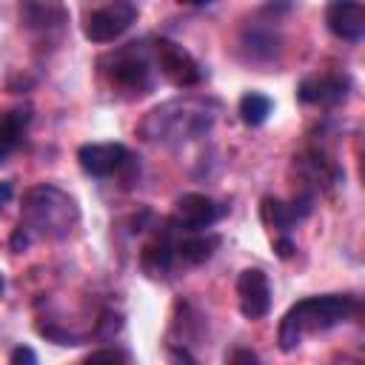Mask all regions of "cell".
Instances as JSON below:
<instances>
[{
	"label": "cell",
	"mask_w": 365,
	"mask_h": 365,
	"mask_svg": "<svg viewBox=\"0 0 365 365\" xmlns=\"http://www.w3.org/2000/svg\"><path fill=\"white\" fill-rule=\"evenodd\" d=\"M220 114V103L211 97H174L154 106L137 134L154 145H182L211 131Z\"/></svg>",
	"instance_id": "cell-1"
},
{
	"label": "cell",
	"mask_w": 365,
	"mask_h": 365,
	"mask_svg": "<svg viewBox=\"0 0 365 365\" xmlns=\"http://www.w3.org/2000/svg\"><path fill=\"white\" fill-rule=\"evenodd\" d=\"M80 222L77 202L57 185H34L20 205V228L14 231V251H23L31 240H66Z\"/></svg>",
	"instance_id": "cell-2"
},
{
	"label": "cell",
	"mask_w": 365,
	"mask_h": 365,
	"mask_svg": "<svg viewBox=\"0 0 365 365\" xmlns=\"http://www.w3.org/2000/svg\"><path fill=\"white\" fill-rule=\"evenodd\" d=\"M356 314V299L348 294H325V297H308L291 305L279 322V348L294 351L305 334L328 331L334 325L348 322Z\"/></svg>",
	"instance_id": "cell-3"
},
{
	"label": "cell",
	"mask_w": 365,
	"mask_h": 365,
	"mask_svg": "<svg viewBox=\"0 0 365 365\" xmlns=\"http://www.w3.org/2000/svg\"><path fill=\"white\" fill-rule=\"evenodd\" d=\"M103 74L111 80V86L131 91V94H145L154 83V60H151V46L145 43H128L100 60Z\"/></svg>",
	"instance_id": "cell-4"
},
{
	"label": "cell",
	"mask_w": 365,
	"mask_h": 365,
	"mask_svg": "<svg viewBox=\"0 0 365 365\" xmlns=\"http://www.w3.org/2000/svg\"><path fill=\"white\" fill-rule=\"evenodd\" d=\"M151 60H154V68L174 86L180 88H191V86H200L202 83V68L200 63L191 57V51H185L180 43L174 40H154L151 46Z\"/></svg>",
	"instance_id": "cell-5"
},
{
	"label": "cell",
	"mask_w": 365,
	"mask_h": 365,
	"mask_svg": "<svg viewBox=\"0 0 365 365\" xmlns=\"http://www.w3.org/2000/svg\"><path fill=\"white\" fill-rule=\"evenodd\" d=\"M134 20H137V6L131 0H111L86 17L83 34L91 43H111L123 37L134 26Z\"/></svg>",
	"instance_id": "cell-6"
},
{
	"label": "cell",
	"mask_w": 365,
	"mask_h": 365,
	"mask_svg": "<svg viewBox=\"0 0 365 365\" xmlns=\"http://www.w3.org/2000/svg\"><path fill=\"white\" fill-rule=\"evenodd\" d=\"M220 217H222V208L211 197H205V194H182L177 200V205H174L171 225L188 231V234H200L208 225H214Z\"/></svg>",
	"instance_id": "cell-7"
},
{
	"label": "cell",
	"mask_w": 365,
	"mask_h": 365,
	"mask_svg": "<svg viewBox=\"0 0 365 365\" xmlns=\"http://www.w3.org/2000/svg\"><path fill=\"white\" fill-rule=\"evenodd\" d=\"M237 297H240V311L248 319H262L271 311V285L265 271L259 268H245L237 277Z\"/></svg>",
	"instance_id": "cell-8"
},
{
	"label": "cell",
	"mask_w": 365,
	"mask_h": 365,
	"mask_svg": "<svg viewBox=\"0 0 365 365\" xmlns=\"http://www.w3.org/2000/svg\"><path fill=\"white\" fill-rule=\"evenodd\" d=\"M77 160H80L86 174L108 177L128 163V151L123 143H86V145H80Z\"/></svg>",
	"instance_id": "cell-9"
},
{
	"label": "cell",
	"mask_w": 365,
	"mask_h": 365,
	"mask_svg": "<svg viewBox=\"0 0 365 365\" xmlns=\"http://www.w3.org/2000/svg\"><path fill=\"white\" fill-rule=\"evenodd\" d=\"M328 29L348 43H359L365 37V9L359 0H331L325 9Z\"/></svg>",
	"instance_id": "cell-10"
},
{
	"label": "cell",
	"mask_w": 365,
	"mask_h": 365,
	"mask_svg": "<svg viewBox=\"0 0 365 365\" xmlns=\"http://www.w3.org/2000/svg\"><path fill=\"white\" fill-rule=\"evenodd\" d=\"M351 91V80L345 74H314V77H305L297 88L299 100L302 103H311V106H334V103H342Z\"/></svg>",
	"instance_id": "cell-11"
},
{
	"label": "cell",
	"mask_w": 365,
	"mask_h": 365,
	"mask_svg": "<svg viewBox=\"0 0 365 365\" xmlns=\"http://www.w3.org/2000/svg\"><path fill=\"white\" fill-rule=\"evenodd\" d=\"M26 123H29V111L26 108L0 111V160H6L17 148L23 131H26Z\"/></svg>",
	"instance_id": "cell-12"
},
{
	"label": "cell",
	"mask_w": 365,
	"mask_h": 365,
	"mask_svg": "<svg viewBox=\"0 0 365 365\" xmlns=\"http://www.w3.org/2000/svg\"><path fill=\"white\" fill-rule=\"evenodd\" d=\"M217 245H220V237H217V234H208V237H188V240L174 242V254H177V259H180L182 265H200V262H205V259L214 254Z\"/></svg>",
	"instance_id": "cell-13"
},
{
	"label": "cell",
	"mask_w": 365,
	"mask_h": 365,
	"mask_svg": "<svg viewBox=\"0 0 365 365\" xmlns=\"http://www.w3.org/2000/svg\"><path fill=\"white\" fill-rule=\"evenodd\" d=\"M271 108H274L271 97H265L259 91H248V94L240 97V117H242L245 125H262L268 120Z\"/></svg>",
	"instance_id": "cell-14"
},
{
	"label": "cell",
	"mask_w": 365,
	"mask_h": 365,
	"mask_svg": "<svg viewBox=\"0 0 365 365\" xmlns=\"http://www.w3.org/2000/svg\"><path fill=\"white\" fill-rule=\"evenodd\" d=\"M9 359H11L14 365H20V362L34 365V362H37V354H34L31 348H23V345H20V348H14V351H11V356H9Z\"/></svg>",
	"instance_id": "cell-15"
},
{
	"label": "cell",
	"mask_w": 365,
	"mask_h": 365,
	"mask_svg": "<svg viewBox=\"0 0 365 365\" xmlns=\"http://www.w3.org/2000/svg\"><path fill=\"white\" fill-rule=\"evenodd\" d=\"M88 359H91V362H97V359H114V362L123 359V362H125L128 354H123V351H94V354H88Z\"/></svg>",
	"instance_id": "cell-16"
},
{
	"label": "cell",
	"mask_w": 365,
	"mask_h": 365,
	"mask_svg": "<svg viewBox=\"0 0 365 365\" xmlns=\"http://www.w3.org/2000/svg\"><path fill=\"white\" fill-rule=\"evenodd\" d=\"M228 362H257V354L254 351H234V354H228Z\"/></svg>",
	"instance_id": "cell-17"
},
{
	"label": "cell",
	"mask_w": 365,
	"mask_h": 365,
	"mask_svg": "<svg viewBox=\"0 0 365 365\" xmlns=\"http://www.w3.org/2000/svg\"><path fill=\"white\" fill-rule=\"evenodd\" d=\"M291 251H294V242H291L288 237H279V240H277V254H279V257H291Z\"/></svg>",
	"instance_id": "cell-18"
},
{
	"label": "cell",
	"mask_w": 365,
	"mask_h": 365,
	"mask_svg": "<svg viewBox=\"0 0 365 365\" xmlns=\"http://www.w3.org/2000/svg\"><path fill=\"white\" fill-rule=\"evenodd\" d=\"M180 3H185V6H205V3H214V0H180Z\"/></svg>",
	"instance_id": "cell-19"
},
{
	"label": "cell",
	"mask_w": 365,
	"mask_h": 365,
	"mask_svg": "<svg viewBox=\"0 0 365 365\" xmlns=\"http://www.w3.org/2000/svg\"><path fill=\"white\" fill-rule=\"evenodd\" d=\"M6 197H9V185H6V188H3V194H0V208H3V200H6Z\"/></svg>",
	"instance_id": "cell-20"
},
{
	"label": "cell",
	"mask_w": 365,
	"mask_h": 365,
	"mask_svg": "<svg viewBox=\"0 0 365 365\" xmlns=\"http://www.w3.org/2000/svg\"><path fill=\"white\" fill-rule=\"evenodd\" d=\"M3 288H6V282H3V274H0V294H3Z\"/></svg>",
	"instance_id": "cell-21"
}]
</instances>
